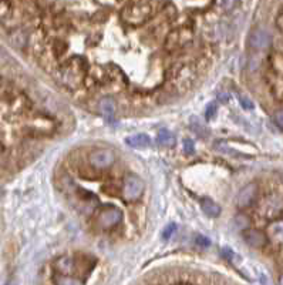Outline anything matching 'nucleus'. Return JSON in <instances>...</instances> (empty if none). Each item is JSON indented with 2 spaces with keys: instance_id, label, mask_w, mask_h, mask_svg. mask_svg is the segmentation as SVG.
<instances>
[{
  "instance_id": "1",
  "label": "nucleus",
  "mask_w": 283,
  "mask_h": 285,
  "mask_svg": "<svg viewBox=\"0 0 283 285\" xmlns=\"http://www.w3.org/2000/svg\"><path fill=\"white\" fill-rule=\"evenodd\" d=\"M151 16V4L148 1H131L121 13V17L130 24H141Z\"/></svg>"
},
{
  "instance_id": "2",
  "label": "nucleus",
  "mask_w": 283,
  "mask_h": 285,
  "mask_svg": "<svg viewBox=\"0 0 283 285\" xmlns=\"http://www.w3.org/2000/svg\"><path fill=\"white\" fill-rule=\"evenodd\" d=\"M123 198L126 201H137L144 193V183L142 180L135 174H130L126 177L123 184Z\"/></svg>"
},
{
  "instance_id": "3",
  "label": "nucleus",
  "mask_w": 283,
  "mask_h": 285,
  "mask_svg": "<svg viewBox=\"0 0 283 285\" xmlns=\"http://www.w3.org/2000/svg\"><path fill=\"white\" fill-rule=\"evenodd\" d=\"M88 161L97 170L109 168V167H111L114 164V161H115V154H114L112 150H110V149H97V150H94V151L90 153Z\"/></svg>"
},
{
  "instance_id": "4",
  "label": "nucleus",
  "mask_w": 283,
  "mask_h": 285,
  "mask_svg": "<svg viewBox=\"0 0 283 285\" xmlns=\"http://www.w3.org/2000/svg\"><path fill=\"white\" fill-rule=\"evenodd\" d=\"M123 218V213L121 210H118L117 207H112V205H107V207H103L98 213V225L101 228H111L114 225H117Z\"/></svg>"
},
{
  "instance_id": "5",
  "label": "nucleus",
  "mask_w": 283,
  "mask_h": 285,
  "mask_svg": "<svg viewBox=\"0 0 283 285\" xmlns=\"http://www.w3.org/2000/svg\"><path fill=\"white\" fill-rule=\"evenodd\" d=\"M272 43V37L270 34L263 30V29H256L251 33L249 36V46L252 49H256V50H263V49H267Z\"/></svg>"
},
{
  "instance_id": "6",
  "label": "nucleus",
  "mask_w": 283,
  "mask_h": 285,
  "mask_svg": "<svg viewBox=\"0 0 283 285\" xmlns=\"http://www.w3.org/2000/svg\"><path fill=\"white\" fill-rule=\"evenodd\" d=\"M256 193H258V187L255 183H251V184H246L238 194L236 198V204L239 208H245L248 205L252 204V201L256 197Z\"/></svg>"
},
{
  "instance_id": "7",
  "label": "nucleus",
  "mask_w": 283,
  "mask_h": 285,
  "mask_svg": "<svg viewBox=\"0 0 283 285\" xmlns=\"http://www.w3.org/2000/svg\"><path fill=\"white\" fill-rule=\"evenodd\" d=\"M243 240L248 245H251L253 248H262V247H265V244L267 241L266 235L262 231L253 230V228H248L243 231Z\"/></svg>"
},
{
  "instance_id": "8",
  "label": "nucleus",
  "mask_w": 283,
  "mask_h": 285,
  "mask_svg": "<svg viewBox=\"0 0 283 285\" xmlns=\"http://www.w3.org/2000/svg\"><path fill=\"white\" fill-rule=\"evenodd\" d=\"M126 143L132 149H147L151 144V138L147 134H134L126 138Z\"/></svg>"
},
{
  "instance_id": "9",
  "label": "nucleus",
  "mask_w": 283,
  "mask_h": 285,
  "mask_svg": "<svg viewBox=\"0 0 283 285\" xmlns=\"http://www.w3.org/2000/svg\"><path fill=\"white\" fill-rule=\"evenodd\" d=\"M201 208L205 213V216H208V217H218L220 214V207L214 200L208 197H204L201 200Z\"/></svg>"
},
{
  "instance_id": "10",
  "label": "nucleus",
  "mask_w": 283,
  "mask_h": 285,
  "mask_svg": "<svg viewBox=\"0 0 283 285\" xmlns=\"http://www.w3.org/2000/svg\"><path fill=\"white\" fill-rule=\"evenodd\" d=\"M157 143L161 146V147H167V149H171V147H175L176 144V138L173 133L167 129H161L158 132V135H157Z\"/></svg>"
},
{
  "instance_id": "11",
  "label": "nucleus",
  "mask_w": 283,
  "mask_h": 285,
  "mask_svg": "<svg viewBox=\"0 0 283 285\" xmlns=\"http://www.w3.org/2000/svg\"><path fill=\"white\" fill-rule=\"evenodd\" d=\"M100 113L107 118V120H111L115 114V101L111 99V97H103L100 100Z\"/></svg>"
},
{
  "instance_id": "12",
  "label": "nucleus",
  "mask_w": 283,
  "mask_h": 285,
  "mask_svg": "<svg viewBox=\"0 0 283 285\" xmlns=\"http://www.w3.org/2000/svg\"><path fill=\"white\" fill-rule=\"evenodd\" d=\"M267 234L275 242H283V219L273 221L267 227Z\"/></svg>"
},
{
  "instance_id": "13",
  "label": "nucleus",
  "mask_w": 283,
  "mask_h": 285,
  "mask_svg": "<svg viewBox=\"0 0 283 285\" xmlns=\"http://www.w3.org/2000/svg\"><path fill=\"white\" fill-rule=\"evenodd\" d=\"M74 261L70 257H62L54 263V269L59 272V275H67L73 271Z\"/></svg>"
},
{
  "instance_id": "14",
  "label": "nucleus",
  "mask_w": 283,
  "mask_h": 285,
  "mask_svg": "<svg viewBox=\"0 0 283 285\" xmlns=\"http://www.w3.org/2000/svg\"><path fill=\"white\" fill-rule=\"evenodd\" d=\"M182 34H185V33H182L181 30L178 32H173L170 36H168V39H167V47L170 49V50H173L175 47H178V46H181L182 43H185L187 40L185 39H182Z\"/></svg>"
},
{
  "instance_id": "15",
  "label": "nucleus",
  "mask_w": 283,
  "mask_h": 285,
  "mask_svg": "<svg viewBox=\"0 0 283 285\" xmlns=\"http://www.w3.org/2000/svg\"><path fill=\"white\" fill-rule=\"evenodd\" d=\"M56 285H81V283L76 278H70L67 275H56L54 277Z\"/></svg>"
},
{
  "instance_id": "16",
  "label": "nucleus",
  "mask_w": 283,
  "mask_h": 285,
  "mask_svg": "<svg viewBox=\"0 0 283 285\" xmlns=\"http://www.w3.org/2000/svg\"><path fill=\"white\" fill-rule=\"evenodd\" d=\"M220 255H222L225 260L231 261V263H235V260L238 258V255H236L231 248H228V247H223V248L220 250Z\"/></svg>"
},
{
  "instance_id": "17",
  "label": "nucleus",
  "mask_w": 283,
  "mask_h": 285,
  "mask_svg": "<svg viewBox=\"0 0 283 285\" xmlns=\"http://www.w3.org/2000/svg\"><path fill=\"white\" fill-rule=\"evenodd\" d=\"M176 224L174 222H171V224H168L167 227H165V230L162 231V238L164 240H170L171 237H173V234H174L175 231H176Z\"/></svg>"
},
{
  "instance_id": "18",
  "label": "nucleus",
  "mask_w": 283,
  "mask_h": 285,
  "mask_svg": "<svg viewBox=\"0 0 283 285\" xmlns=\"http://www.w3.org/2000/svg\"><path fill=\"white\" fill-rule=\"evenodd\" d=\"M194 151H195L194 141L191 138H185L184 140V153L187 154V155H189V154H194Z\"/></svg>"
},
{
  "instance_id": "19",
  "label": "nucleus",
  "mask_w": 283,
  "mask_h": 285,
  "mask_svg": "<svg viewBox=\"0 0 283 285\" xmlns=\"http://www.w3.org/2000/svg\"><path fill=\"white\" fill-rule=\"evenodd\" d=\"M235 224H236L239 228H242V230H248V227H249V219L246 218L245 216L239 214V216H236V218H235Z\"/></svg>"
},
{
  "instance_id": "20",
  "label": "nucleus",
  "mask_w": 283,
  "mask_h": 285,
  "mask_svg": "<svg viewBox=\"0 0 283 285\" xmlns=\"http://www.w3.org/2000/svg\"><path fill=\"white\" fill-rule=\"evenodd\" d=\"M195 242L196 245L201 247V248H208V247H211V240H209L208 237H205V235H198Z\"/></svg>"
},
{
  "instance_id": "21",
  "label": "nucleus",
  "mask_w": 283,
  "mask_h": 285,
  "mask_svg": "<svg viewBox=\"0 0 283 285\" xmlns=\"http://www.w3.org/2000/svg\"><path fill=\"white\" fill-rule=\"evenodd\" d=\"M273 121H275V124H276L279 129H282L283 130V110H279L278 113H275Z\"/></svg>"
},
{
  "instance_id": "22",
  "label": "nucleus",
  "mask_w": 283,
  "mask_h": 285,
  "mask_svg": "<svg viewBox=\"0 0 283 285\" xmlns=\"http://www.w3.org/2000/svg\"><path fill=\"white\" fill-rule=\"evenodd\" d=\"M215 113H217V103H211L208 107H206V120H211L215 117Z\"/></svg>"
},
{
  "instance_id": "23",
  "label": "nucleus",
  "mask_w": 283,
  "mask_h": 285,
  "mask_svg": "<svg viewBox=\"0 0 283 285\" xmlns=\"http://www.w3.org/2000/svg\"><path fill=\"white\" fill-rule=\"evenodd\" d=\"M239 101H240V106H242L243 109H246V110L253 109V103H252L249 99H246V97H242V96H240Z\"/></svg>"
},
{
  "instance_id": "24",
  "label": "nucleus",
  "mask_w": 283,
  "mask_h": 285,
  "mask_svg": "<svg viewBox=\"0 0 283 285\" xmlns=\"http://www.w3.org/2000/svg\"><path fill=\"white\" fill-rule=\"evenodd\" d=\"M218 100L220 103H228V100H229V96L226 94V93H220L218 96Z\"/></svg>"
},
{
  "instance_id": "25",
  "label": "nucleus",
  "mask_w": 283,
  "mask_h": 285,
  "mask_svg": "<svg viewBox=\"0 0 283 285\" xmlns=\"http://www.w3.org/2000/svg\"><path fill=\"white\" fill-rule=\"evenodd\" d=\"M279 285H283V275L279 278Z\"/></svg>"
},
{
  "instance_id": "26",
  "label": "nucleus",
  "mask_w": 283,
  "mask_h": 285,
  "mask_svg": "<svg viewBox=\"0 0 283 285\" xmlns=\"http://www.w3.org/2000/svg\"><path fill=\"white\" fill-rule=\"evenodd\" d=\"M6 285H17V284H16L15 281H10V283H7V284H6Z\"/></svg>"
}]
</instances>
